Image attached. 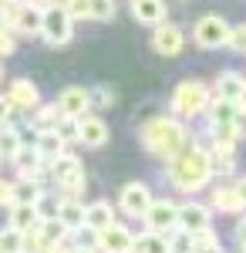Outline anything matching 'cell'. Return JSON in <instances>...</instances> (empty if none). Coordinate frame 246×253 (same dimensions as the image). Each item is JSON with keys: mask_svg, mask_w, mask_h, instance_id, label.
Masks as SVG:
<instances>
[{"mask_svg": "<svg viewBox=\"0 0 246 253\" xmlns=\"http://www.w3.org/2000/svg\"><path fill=\"white\" fill-rule=\"evenodd\" d=\"M165 175L179 193H203L212 182V166H209V152L203 142H189L186 149H179L175 156L165 162Z\"/></svg>", "mask_w": 246, "mask_h": 253, "instance_id": "6da1fadb", "label": "cell"}, {"mask_svg": "<svg viewBox=\"0 0 246 253\" xmlns=\"http://www.w3.org/2000/svg\"><path fill=\"white\" fill-rule=\"evenodd\" d=\"M138 138H142V145H145L149 156H155L159 162H169L179 149L189 145V125L179 122V118H172V115H155L142 125Z\"/></svg>", "mask_w": 246, "mask_h": 253, "instance_id": "7a4b0ae2", "label": "cell"}, {"mask_svg": "<svg viewBox=\"0 0 246 253\" xmlns=\"http://www.w3.org/2000/svg\"><path fill=\"white\" fill-rule=\"evenodd\" d=\"M209 98H212V88H209L206 81L199 78H186L175 84V91H172V118H179V122H192V118H199L206 112Z\"/></svg>", "mask_w": 246, "mask_h": 253, "instance_id": "3957f363", "label": "cell"}, {"mask_svg": "<svg viewBox=\"0 0 246 253\" xmlns=\"http://www.w3.org/2000/svg\"><path fill=\"white\" fill-rule=\"evenodd\" d=\"M47 175L54 182L64 199H81L84 186H88V175H84V162L75 156V152H64L57 156L51 166H47Z\"/></svg>", "mask_w": 246, "mask_h": 253, "instance_id": "277c9868", "label": "cell"}, {"mask_svg": "<svg viewBox=\"0 0 246 253\" xmlns=\"http://www.w3.org/2000/svg\"><path fill=\"white\" fill-rule=\"evenodd\" d=\"M75 38V20L68 17V10L61 3H47L41 10V41L51 47H64Z\"/></svg>", "mask_w": 246, "mask_h": 253, "instance_id": "5b68a950", "label": "cell"}, {"mask_svg": "<svg viewBox=\"0 0 246 253\" xmlns=\"http://www.w3.org/2000/svg\"><path fill=\"white\" fill-rule=\"evenodd\" d=\"M41 10L38 3H31V0H14V3H7V31L14 34V38H41Z\"/></svg>", "mask_w": 246, "mask_h": 253, "instance_id": "8992f818", "label": "cell"}, {"mask_svg": "<svg viewBox=\"0 0 246 253\" xmlns=\"http://www.w3.org/2000/svg\"><path fill=\"white\" fill-rule=\"evenodd\" d=\"M229 38V20L219 14H203V17L192 24V41L203 47V51H219L226 47Z\"/></svg>", "mask_w": 246, "mask_h": 253, "instance_id": "52a82bcc", "label": "cell"}, {"mask_svg": "<svg viewBox=\"0 0 246 253\" xmlns=\"http://www.w3.org/2000/svg\"><path fill=\"white\" fill-rule=\"evenodd\" d=\"M145 230L159 236H169L172 230H179V203L172 199H152V206L145 210Z\"/></svg>", "mask_w": 246, "mask_h": 253, "instance_id": "ba28073f", "label": "cell"}, {"mask_svg": "<svg viewBox=\"0 0 246 253\" xmlns=\"http://www.w3.org/2000/svg\"><path fill=\"white\" fill-rule=\"evenodd\" d=\"M152 51L159 58H179L186 51V31L179 24H169L162 20L159 27H152Z\"/></svg>", "mask_w": 246, "mask_h": 253, "instance_id": "9c48e42d", "label": "cell"}, {"mask_svg": "<svg viewBox=\"0 0 246 253\" xmlns=\"http://www.w3.org/2000/svg\"><path fill=\"white\" fill-rule=\"evenodd\" d=\"M3 98L10 101V108H14V115H24L31 118V112L41 105V91L34 81L27 78H14L10 84H7V91H3Z\"/></svg>", "mask_w": 246, "mask_h": 253, "instance_id": "30bf717a", "label": "cell"}, {"mask_svg": "<svg viewBox=\"0 0 246 253\" xmlns=\"http://www.w3.org/2000/svg\"><path fill=\"white\" fill-rule=\"evenodd\" d=\"M152 186L149 182H125L122 186V193H118V210L125 216H135V219H142L145 210L152 206Z\"/></svg>", "mask_w": 246, "mask_h": 253, "instance_id": "8fae6325", "label": "cell"}, {"mask_svg": "<svg viewBox=\"0 0 246 253\" xmlns=\"http://www.w3.org/2000/svg\"><path fill=\"white\" fill-rule=\"evenodd\" d=\"M135 233L122 223H112L108 230L95 233V253H132Z\"/></svg>", "mask_w": 246, "mask_h": 253, "instance_id": "7c38bea8", "label": "cell"}, {"mask_svg": "<svg viewBox=\"0 0 246 253\" xmlns=\"http://www.w3.org/2000/svg\"><path fill=\"white\" fill-rule=\"evenodd\" d=\"M57 112L64 118H81V115H91V98H88V88L84 84H68L61 95H57Z\"/></svg>", "mask_w": 246, "mask_h": 253, "instance_id": "4fadbf2b", "label": "cell"}, {"mask_svg": "<svg viewBox=\"0 0 246 253\" xmlns=\"http://www.w3.org/2000/svg\"><path fill=\"white\" fill-rule=\"evenodd\" d=\"M212 226V210H209L206 203H179V230H186V233H203Z\"/></svg>", "mask_w": 246, "mask_h": 253, "instance_id": "5bb4252c", "label": "cell"}, {"mask_svg": "<svg viewBox=\"0 0 246 253\" xmlns=\"http://www.w3.org/2000/svg\"><path fill=\"white\" fill-rule=\"evenodd\" d=\"M108 142V122L101 115H81L78 118V145H84V149H101Z\"/></svg>", "mask_w": 246, "mask_h": 253, "instance_id": "9a60e30c", "label": "cell"}, {"mask_svg": "<svg viewBox=\"0 0 246 253\" xmlns=\"http://www.w3.org/2000/svg\"><path fill=\"white\" fill-rule=\"evenodd\" d=\"M10 166L17 169V179H31V182H41V175L47 172V166L41 162L34 145H20L17 152H14V159H10Z\"/></svg>", "mask_w": 246, "mask_h": 253, "instance_id": "2e32d148", "label": "cell"}, {"mask_svg": "<svg viewBox=\"0 0 246 253\" xmlns=\"http://www.w3.org/2000/svg\"><path fill=\"white\" fill-rule=\"evenodd\" d=\"M212 213H226V216H243V203H240V196L233 189V182H219L212 193H209V203H206Z\"/></svg>", "mask_w": 246, "mask_h": 253, "instance_id": "e0dca14e", "label": "cell"}, {"mask_svg": "<svg viewBox=\"0 0 246 253\" xmlns=\"http://www.w3.org/2000/svg\"><path fill=\"white\" fill-rule=\"evenodd\" d=\"M112 223H118V219H115V206L108 199H95V203L84 206V230H88V233H101V230H108Z\"/></svg>", "mask_w": 246, "mask_h": 253, "instance_id": "ac0fdd59", "label": "cell"}, {"mask_svg": "<svg viewBox=\"0 0 246 253\" xmlns=\"http://www.w3.org/2000/svg\"><path fill=\"white\" fill-rule=\"evenodd\" d=\"M206 152H209L212 175H219V179L236 175V149L233 145H206Z\"/></svg>", "mask_w": 246, "mask_h": 253, "instance_id": "d6986e66", "label": "cell"}, {"mask_svg": "<svg viewBox=\"0 0 246 253\" xmlns=\"http://www.w3.org/2000/svg\"><path fill=\"white\" fill-rule=\"evenodd\" d=\"M165 10H169L165 0H132V17L145 27H159L165 20Z\"/></svg>", "mask_w": 246, "mask_h": 253, "instance_id": "ffe728a7", "label": "cell"}, {"mask_svg": "<svg viewBox=\"0 0 246 253\" xmlns=\"http://www.w3.org/2000/svg\"><path fill=\"white\" fill-rule=\"evenodd\" d=\"M243 84H246V78L240 75V71H219V78H216V84H212V98H223V101H240Z\"/></svg>", "mask_w": 246, "mask_h": 253, "instance_id": "44dd1931", "label": "cell"}, {"mask_svg": "<svg viewBox=\"0 0 246 253\" xmlns=\"http://www.w3.org/2000/svg\"><path fill=\"white\" fill-rule=\"evenodd\" d=\"M57 219L68 233H78L84 230V203L81 199H64L61 196V206H57Z\"/></svg>", "mask_w": 246, "mask_h": 253, "instance_id": "7402d4cb", "label": "cell"}, {"mask_svg": "<svg viewBox=\"0 0 246 253\" xmlns=\"http://www.w3.org/2000/svg\"><path fill=\"white\" fill-rule=\"evenodd\" d=\"M236 112H240V105L236 101H223V98H209L206 105V122L209 128H219V125H233V118H236Z\"/></svg>", "mask_w": 246, "mask_h": 253, "instance_id": "603a6c76", "label": "cell"}, {"mask_svg": "<svg viewBox=\"0 0 246 253\" xmlns=\"http://www.w3.org/2000/svg\"><path fill=\"white\" fill-rule=\"evenodd\" d=\"M34 152L41 156L44 166H51L57 156H64V152H68V145L57 138V132H38V138H34Z\"/></svg>", "mask_w": 246, "mask_h": 253, "instance_id": "cb8c5ba5", "label": "cell"}, {"mask_svg": "<svg viewBox=\"0 0 246 253\" xmlns=\"http://www.w3.org/2000/svg\"><path fill=\"white\" fill-rule=\"evenodd\" d=\"M38 223H41L38 210H34L31 203H14V206H10V223H7V226H14L20 233H34Z\"/></svg>", "mask_w": 246, "mask_h": 253, "instance_id": "d4e9b609", "label": "cell"}, {"mask_svg": "<svg viewBox=\"0 0 246 253\" xmlns=\"http://www.w3.org/2000/svg\"><path fill=\"white\" fill-rule=\"evenodd\" d=\"M61 118H64V115L57 112V105H54V101H51V105H44V101H41L38 108L31 112V118H27V122H31V125H34L38 132H54Z\"/></svg>", "mask_w": 246, "mask_h": 253, "instance_id": "484cf974", "label": "cell"}, {"mask_svg": "<svg viewBox=\"0 0 246 253\" xmlns=\"http://www.w3.org/2000/svg\"><path fill=\"white\" fill-rule=\"evenodd\" d=\"M34 233L41 236V243H44L47 250H51V247H57V243H64V240L71 236L68 230H64V226H61V219H41Z\"/></svg>", "mask_w": 246, "mask_h": 253, "instance_id": "4316f807", "label": "cell"}, {"mask_svg": "<svg viewBox=\"0 0 246 253\" xmlns=\"http://www.w3.org/2000/svg\"><path fill=\"white\" fill-rule=\"evenodd\" d=\"M132 253H169V243H165V236H159V233H138L135 236V247Z\"/></svg>", "mask_w": 246, "mask_h": 253, "instance_id": "83f0119b", "label": "cell"}, {"mask_svg": "<svg viewBox=\"0 0 246 253\" xmlns=\"http://www.w3.org/2000/svg\"><path fill=\"white\" fill-rule=\"evenodd\" d=\"M189 253H223V247H219V233L209 226V230H203V233H192V250Z\"/></svg>", "mask_w": 246, "mask_h": 253, "instance_id": "f1b7e54d", "label": "cell"}, {"mask_svg": "<svg viewBox=\"0 0 246 253\" xmlns=\"http://www.w3.org/2000/svg\"><path fill=\"white\" fill-rule=\"evenodd\" d=\"M17 149H20L17 128H14V125H0V166H3V162H10Z\"/></svg>", "mask_w": 246, "mask_h": 253, "instance_id": "f546056e", "label": "cell"}, {"mask_svg": "<svg viewBox=\"0 0 246 253\" xmlns=\"http://www.w3.org/2000/svg\"><path fill=\"white\" fill-rule=\"evenodd\" d=\"M44 193L41 182H31V179H14V203H38V196Z\"/></svg>", "mask_w": 246, "mask_h": 253, "instance_id": "4dcf8cb0", "label": "cell"}, {"mask_svg": "<svg viewBox=\"0 0 246 253\" xmlns=\"http://www.w3.org/2000/svg\"><path fill=\"white\" fill-rule=\"evenodd\" d=\"M57 206H61V196L57 193H44L38 196V203H34V210H38V219H57Z\"/></svg>", "mask_w": 246, "mask_h": 253, "instance_id": "1f68e13d", "label": "cell"}, {"mask_svg": "<svg viewBox=\"0 0 246 253\" xmlns=\"http://www.w3.org/2000/svg\"><path fill=\"white\" fill-rule=\"evenodd\" d=\"M0 253H24V233L14 226H0Z\"/></svg>", "mask_w": 246, "mask_h": 253, "instance_id": "d6a6232c", "label": "cell"}, {"mask_svg": "<svg viewBox=\"0 0 246 253\" xmlns=\"http://www.w3.org/2000/svg\"><path fill=\"white\" fill-rule=\"evenodd\" d=\"M88 98H91V112H105V108H112L115 105V91L108 84H95V88H88Z\"/></svg>", "mask_w": 246, "mask_h": 253, "instance_id": "836d02e7", "label": "cell"}, {"mask_svg": "<svg viewBox=\"0 0 246 253\" xmlns=\"http://www.w3.org/2000/svg\"><path fill=\"white\" fill-rule=\"evenodd\" d=\"M226 47L233 51V54H246V24H229Z\"/></svg>", "mask_w": 246, "mask_h": 253, "instance_id": "e575fe53", "label": "cell"}, {"mask_svg": "<svg viewBox=\"0 0 246 253\" xmlns=\"http://www.w3.org/2000/svg\"><path fill=\"white\" fill-rule=\"evenodd\" d=\"M165 243H169V253H189L192 250V233H186V230H172V233L165 236Z\"/></svg>", "mask_w": 246, "mask_h": 253, "instance_id": "d590c367", "label": "cell"}, {"mask_svg": "<svg viewBox=\"0 0 246 253\" xmlns=\"http://www.w3.org/2000/svg\"><path fill=\"white\" fill-rule=\"evenodd\" d=\"M54 132H57V138H61L64 145H78V118H61Z\"/></svg>", "mask_w": 246, "mask_h": 253, "instance_id": "8d00e7d4", "label": "cell"}, {"mask_svg": "<svg viewBox=\"0 0 246 253\" xmlns=\"http://www.w3.org/2000/svg\"><path fill=\"white\" fill-rule=\"evenodd\" d=\"M61 7L68 10V17H71V20H88V17H91V0H64Z\"/></svg>", "mask_w": 246, "mask_h": 253, "instance_id": "74e56055", "label": "cell"}, {"mask_svg": "<svg viewBox=\"0 0 246 253\" xmlns=\"http://www.w3.org/2000/svg\"><path fill=\"white\" fill-rule=\"evenodd\" d=\"M112 17H115L112 0H91V17L88 20H112Z\"/></svg>", "mask_w": 246, "mask_h": 253, "instance_id": "f35d334b", "label": "cell"}, {"mask_svg": "<svg viewBox=\"0 0 246 253\" xmlns=\"http://www.w3.org/2000/svg\"><path fill=\"white\" fill-rule=\"evenodd\" d=\"M14 51H17V38L7 27H0V58H10Z\"/></svg>", "mask_w": 246, "mask_h": 253, "instance_id": "ab89813d", "label": "cell"}, {"mask_svg": "<svg viewBox=\"0 0 246 253\" xmlns=\"http://www.w3.org/2000/svg\"><path fill=\"white\" fill-rule=\"evenodd\" d=\"M14 128H17L20 145H34V138H38V128H34L31 122H24V125H14Z\"/></svg>", "mask_w": 246, "mask_h": 253, "instance_id": "60d3db41", "label": "cell"}, {"mask_svg": "<svg viewBox=\"0 0 246 253\" xmlns=\"http://www.w3.org/2000/svg\"><path fill=\"white\" fill-rule=\"evenodd\" d=\"M0 206H14V182H7L3 175H0Z\"/></svg>", "mask_w": 246, "mask_h": 253, "instance_id": "b9f144b4", "label": "cell"}, {"mask_svg": "<svg viewBox=\"0 0 246 253\" xmlns=\"http://www.w3.org/2000/svg\"><path fill=\"white\" fill-rule=\"evenodd\" d=\"M0 125H14V108H10V101L3 98V91H0Z\"/></svg>", "mask_w": 246, "mask_h": 253, "instance_id": "7bdbcfd3", "label": "cell"}, {"mask_svg": "<svg viewBox=\"0 0 246 253\" xmlns=\"http://www.w3.org/2000/svg\"><path fill=\"white\" fill-rule=\"evenodd\" d=\"M233 240L240 243V250L246 253V213H243V219H236V230H233Z\"/></svg>", "mask_w": 246, "mask_h": 253, "instance_id": "ee69618b", "label": "cell"}, {"mask_svg": "<svg viewBox=\"0 0 246 253\" xmlns=\"http://www.w3.org/2000/svg\"><path fill=\"white\" fill-rule=\"evenodd\" d=\"M233 132H236V138H246V108L236 112V118H233Z\"/></svg>", "mask_w": 246, "mask_h": 253, "instance_id": "f6af8a7d", "label": "cell"}, {"mask_svg": "<svg viewBox=\"0 0 246 253\" xmlns=\"http://www.w3.org/2000/svg\"><path fill=\"white\" fill-rule=\"evenodd\" d=\"M233 189H236V196H240V203H243V210H246V175H240L233 182Z\"/></svg>", "mask_w": 246, "mask_h": 253, "instance_id": "bcb514c9", "label": "cell"}, {"mask_svg": "<svg viewBox=\"0 0 246 253\" xmlns=\"http://www.w3.org/2000/svg\"><path fill=\"white\" fill-rule=\"evenodd\" d=\"M71 253H95V247H78V243H75V247H71Z\"/></svg>", "mask_w": 246, "mask_h": 253, "instance_id": "7dc6e473", "label": "cell"}, {"mask_svg": "<svg viewBox=\"0 0 246 253\" xmlns=\"http://www.w3.org/2000/svg\"><path fill=\"white\" fill-rule=\"evenodd\" d=\"M3 24H7V7L0 3V27H3Z\"/></svg>", "mask_w": 246, "mask_h": 253, "instance_id": "c3c4849f", "label": "cell"}, {"mask_svg": "<svg viewBox=\"0 0 246 253\" xmlns=\"http://www.w3.org/2000/svg\"><path fill=\"white\" fill-rule=\"evenodd\" d=\"M240 108H246V84H243V95H240V101H236Z\"/></svg>", "mask_w": 246, "mask_h": 253, "instance_id": "681fc988", "label": "cell"}, {"mask_svg": "<svg viewBox=\"0 0 246 253\" xmlns=\"http://www.w3.org/2000/svg\"><path fill=\"white\" fill-rule=\"evenodd\" d=\"M31 3H38V7H47V3H54V0H31Z\"/></svg>", "mask_w": 246, "mask_h": 253, "instance_id": "f907efd6", "label": "cell"}, {"mask_svg": "<svg viewBox=\"0 0 246 253\" xmlns=\"http://www.w3.org/2000/svg\"><path fill=\"white\" fill-rule=\"evenodd\" d=\"M0 81H3V61H0Z\"/></svg>", "mask_w": 246, "mask_h": 253, "instance_id": "816d5d0a", "label": "cell"}, {"mask_svg": "<svg viewBox=\"0 0 246 253\" xmlns=\"http://www.w3.org/2000/svg\"><path fill=\"white\" fill-rule=\"evenodd\" d=\"M0 3H3V7H7V3H14V0H0Z\"/></svg>", "mask_w": 246, "mask_h": 253, "instance_id": "f5cc1de1", "label": "cell"}, {"mask_svg": "<svg viewBox=\"0 0 246 253\" xmlns=\"http://www.w3.org/2000/svg\"><path fill=\"white\" fill-rule=\"evenodd\" d=\"M54 3H64V0H54Z\"/></svg>", "mask_w": 246, "mask_h": 253, "instance_id": "db71d44e", "label": "cell"}]
</instances>
